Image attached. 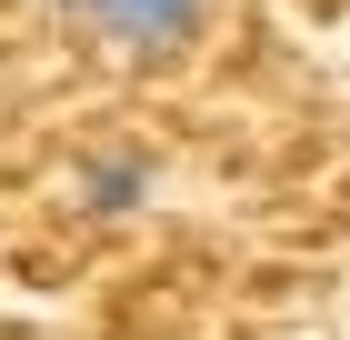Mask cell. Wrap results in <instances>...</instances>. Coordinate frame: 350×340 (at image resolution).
<instances>
[{
	"mask_svg": "<svg viewBox=\"0 0 350 340\" xmlns=\"http://www.w3.org/2000/svg\"><path fill=\"white\" fill-rule=\"evenodd\" d=\"M60 10H70L110 60H131V70L180 60L190 40H200V21H211V0H60Z\"/></svg>",
	"mask_w": 350,
	"mask_h": 340,
	"instance_id": "obj_1",
	"label": "cell"
},
{
	"mask_svg": "<svg viewBox=\"0 0 350 340\" xmlns=\"http://www.w3.org/2000/svg\"><path fill=\"white\" fill-rule=\"evenodd\" d=\"M150 190H161V170H150V151H131V140H110V151L81 160V210L90 220H131Z\"/></svg>",
	"mask_w": 350,
	"mask_h": 340,
	"instance_id": "obj_2",
	"label": "cell"
}]
</instances>
